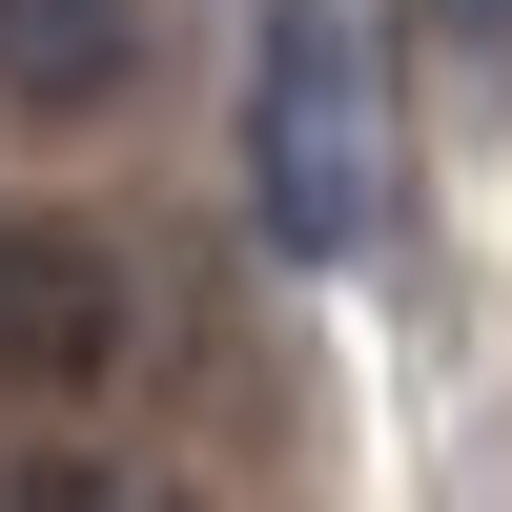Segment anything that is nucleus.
<instances>
[{
	"mask_svg": "<svg viewBox=\"0 0 512 512\" xmlns=\"http://www.w3.org/2000/svg\"><path fill=\"white\" fill-rule=\"evenodd\" d=\"M103 349H123V287H103V246H62V226H0V390H21V410H62V390H103Z\"/></svg>",
	"mask_w": 512,
	"mask_h": 512,
	"instance_id": "nucleus-2",
	"label": "nucleus"
},
{
	"mask_svg": "<svg viewBox=\"0 0 512 512\" xmlns=\"http://www.w3.org/2000/svg\"><path fill=\"white\" fill-rule=\"evenodd\" d=\"M0 512H164V492H123V472H82V451H41V472H0Z\"/></svg>",
	"mask_w": 512,
	"mask_h": 512,
	"instance_id": "nucleus-4",
	"label": "nucleus"
},
{
	"mask_svg": "<svg viewBox=\"0 0 512 512\" xmlns=\"http://www.w3.org/2000/svg\"><path fill=\"white\" fill-rule=\"evenodd\" d=\"M144 62V0H0V103L21 123H103Z\"/></svg>",
	"mask_w": 512,
	"mask_h": 512,
	"instance_id": "nucleus-3",
	"label": "nucleus"
},
{
	"mask_svg": "<svg viewBox=\"0 0 512 512\" xmlns=\"http://www.w3.org/2000/svg\"><path fill=\"white\" fill-rule=\"evenodd\" d=\"M431 21H451V41H472V62H492V41H512V0H431Z\"/></svg>",
	"mask_w": 512,
	"mask_h": 512,
	"instance_id": "nucleus-5",
	"label": "nucleus"
},
{
	"mask_svg": "<svg viewBox=\"0 0 512 512\" xmlns=\"http://www.w3.org/2000/svg\"><path fill=\"white\" fill-rule=\"evenodd\" d=\"M390 205V103H369V0H246V226L287 267H349Z\"/></svg>",
	"mask_w": 512,
	"mask_h": 512,
	"instance_id": "nucleus-1",
	"label": "nucleus"
}]
</instances>
